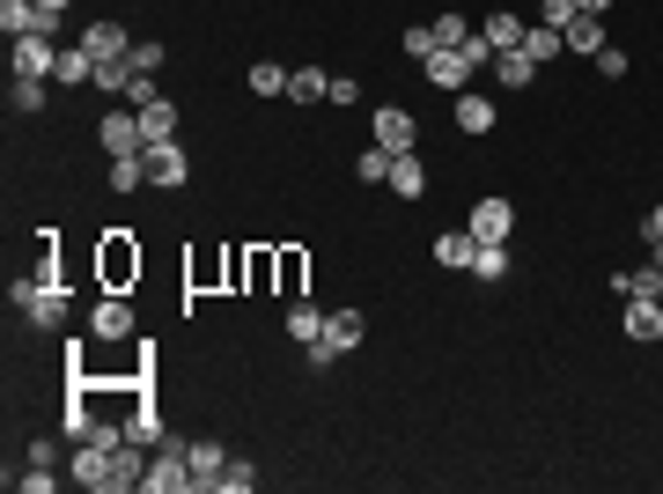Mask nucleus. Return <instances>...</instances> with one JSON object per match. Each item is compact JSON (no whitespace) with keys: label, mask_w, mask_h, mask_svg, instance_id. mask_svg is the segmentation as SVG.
<instances>
[{"label":"nucleus","mask_w":663,"mask_h":494,"mask_svg":"<svg viewBox=\"0 0 663 494\" xmlns=\"http://www.w3.org/2000/svg\"><path fill=\"white\" fill-rule=\"evenodd\" d=\"M81 45L97 52V59H125V52H133V37H125V23H111V15H103V23L81 30Z\"/></svg>","instance_id":"nucleus-16"},{"label":"nucleus","mask_w":663,"mask_h":494,"mask_svg":"<svg viewBox=\"0 0 663 494\" xmlns=\"http://www.w3.org/2000/svg\"><path fill=\"white\" fill-rule=\"evenodd\" d=\"M37 8H52V15H67V8H74V0H37Z\"/></svg>","instance_id":"nucleus-47"},{"label":"nucleus","mask_w":663,"mask_h":494,"mask_svg":"<svg viewBox=\"0 0 663 494\" xmlns=\"http://www.w3.org/2000/svg\"><path fill=\"white\" fill-rule=\"evenodd\" d=\"M523 52H531V59L545 67V59H561V52H567V37H561L553 23H531V30H523Z\"/></svg>","instance_id":"nucleus-28"},{"label":"nucleus","mask_w":663,"mask_h":494,"mask_svg":"<svg viewBox=\"0 0 663 494\" xmlns=\"http://www.w3.org/2000/svg\"><path fill=\"white\" fill-rule=\"evenodd\" d=\"M89 332H97V340H125V332H133V303L103 288V296H97V310H89Z\"/></svg>","instance_id":"nucleus-11"},{"label":"nucleus","mask_w":663,"mask_h":494,"mask_svg":"<svg viewBox=\"0 0 663 494\" xmlns=\"http://www.w3.org/2000/svg\"><path fill=\"white\" fill-rule=\"evenodd\" d=\"M185 177H192V155L177 149V141H155V149H147V185L170 193V185H185Z\"/></svg>","instance_id":"nucleus-10"},{"label":"nucleus","mask_w":663,"mask_h":494,"mask_svg":"<svg viewBox=\"0 0 663 494\" xmlns=\"http://www.w3.org/2000/svg\"><path fill=\"white\" fill-rule=\"evenodd\" d=\"M97 141H103V155H147L141 111H133V103H119V111H103V119H97Z\"/></svg>","instance_id":"nucleus-5"},{"label":"nucleus","mask_w":663,"mask_h":494,"mask_svg":"<svg viewBox=\"0 0 663 494\" xmlns=\"http://www.w3.org/2000/svg\"><path fill=\"white\" fill-rule=\"evenodd\" d=\"M258 487V465H251V458H229V465L214 472V494H251Z\"/></svg>","instance_id":"nucleus-29"},{"label":"nucleus","mask_w":663,"mask_h":494,"mask_svg":"<svg viewBox=\"0 0 663 494\" xmlns=\"http://www.w3.org/2000/svg\"><path fill=\"white\" fill-rule=\"evenodd\" d=\"M163 59H170V52L155 45V37H147V45H133V67H141V75H163Z\"/></svg>","instance_id":"nucleus-39"},{"label":"nucleus","mask_w":663,"mask_h":494,"mask_svg":"<svg viewBox=\"0 0 663 494\" xmlns=\"http://www.w3.org/2000/svg\"><path fill=\"white\" fill-rule=\"evenodd\" d=\"M391 193L398 199H420V193H428V163H420V149L391 155Z\"/></svg>","instance_id":"nucleus-17"},{"label":"nucleus","mask_w":663,"mask_h":494,"mask_svg":"<svg viewBox=\"0 0 663 494\" xmlns=\"http://www.w3.org/2000/svg\"><path fill=\"white\" fill-rule=\"evenodd\" d=\"M457 52H465V59H472V67H479V75H487V67H494V45H487V30H472V37H465V45H457Z\"/></svg>","instance_id":"nucleus-38"},{"label":"nucleus","mask_w":663,"mask_h":494,"mask_svg":"<svg viewBox=\"0 0 663 494\" xmlns=\"http://www.w3.org/2000/svg\"><path fill=\"white\" fill-rule=\"evenodd\" d=\"M52 487H59V472H52V465H30L23 472V494H52Z\"/></svg>","instance_id":"nucleus-43"},{"label":"nucleus","mask_w":663,"mask_h":494,"mask_svg":"<svg viewBox=\"0 0 663 494\" xmlns=\"http://www.w3.org/2000/svg\"><path fill=\"white\" fill-rule=\"evenodd\" d=\"M649 259H656V266H663V244H649Z\"/></svg>","instance_id":"nucleus-48"},{"label":"nucleus","mask_w":663,"mask_h":494,"mask_svg":"<svg viewBox=\"0 0 663 494\" xmlns=\"http://www.w3.org/2000/svg\"><path fill=\"white\" fill-rule=\"evenodd\" d=\"M472 237H479V244H509V229H516V207H509V199H501V193H487V199H479V207H472Z\"/></svg>","instance_id":"nucleus-7"},{"label":"nucleus","mask_w":663,"mask_h":494,"mask_svg":"<svg viewBox=\"0 0 663 494\" xmlns=\"http://www.w3.org/2000/svg\"><path fill=\"white\" fill-rule=\"evenodd\" d=\"M523 30H531L523 15H509V8H494V15H487V45H494V52H516V45H523Z\"/></svg>","instance_id":"nucleus-25"},{"label":"nucleus","mask_w":663,"mask_h":494,"mask_svg":"<svg viewBox=\"0 0 663 494\" xmlns=\"http://www.w3.org/2000/svg\"><path fill=\"white\" fill-rule=\"evenodd\" d=\"M575 8H583V15H605V8H612V0H575Z\"/></svg>","instance_id":"nucleus-46"},{"label":"nucleus","mask_w":663,"mask_h":494,"mask_svg":"<svg viewBox=\"0 0 663 494\" xmlns=\"http://www.w3.org/2000/svg\"><path fill=\"white\" fill-rule=\"evenodd\" d=\"M15 310H23L37 332H59V325H67V288H59L52 273H23V281H15Z\"/></svg>","instance_id":"nucleus-1"},{"label":"nucleus","mask_w":663,"mask_h":494,"mask_svg":"<svg viewBox=\"0 0 663 494\" xmlns=\"http://www.w3.org/2000/svg\"><path fill=\"white\" fill-rule=\"evenodd\" d=\"M185 458H192V487H214V472L229 465V450H221L214 436H199V443H185Z\"/></svg>","instance_id":"nucleus-18"},{"label":"nucleus","mask_w":663,"mask_h":494,"mask_svg":"<svg viewBox=\"0 0 663 494\" xmlns=\"http://www.w3.org/2000/svg\"><path fill=\"white\" fill-rule=\"evenodd\" d=\"M457 133H494V103L465 89V97H457Z\"/></svg>","instance_id":"nucleus-30"},{"label":"nucleus","mask_w":663,"mask_h":494,"mask_svg":"<svg viewBox=\"0 0 663 494\" xmlns=\"http://www.w3.org/2000/svg\"><path fill=\"white\" fill-rule=\"evenodd\" d=\"M641 244H663V207H649V215H641Z\"/></svg>","instance_id":"nucleus-45"},{"label":"nucleus","mask_w":663,"mask_h":494,"mask_svg":"<svg viewBox=\"0 0 663 494\" xmlns=\"http://www.w3.org/2000/svg\"><path fill=\"white\" fill-rule=\"evenodd\" d=\"M318 332H324V310H318L310 296H295V303H288V340H295V347H310Z\"/></svg>","instance_id":"nucleus-20"},{"label":"nucleus","mask_w":663,"mask_h":494,"mask_svg":"<svg viewBox=\"0 0 663 494\" xmlns=\"http://www.w3.org/2000/svg\"><path fill=\"white\" fill-rule=\"evenodd\" d=\"M428 30H435V45H442V52H457V45L472 37V23H465V15H435Z\"/></svg>","instance_id":"nucleus-35"},{"label":"nucleus","mask_w":663,"mask_h":494,"mask_svg":"<svg viewBox=\"0 0 663 494\" xmlns=\"http://www.w3.org/2000/svg\"><path fill=\"white\" fill-rule=\"evenodd\" d=\"M487 75L501 81V89H531V81H539V59L516 45V52H494V67H487Z\"/></svg>","instance_id":"nucleus-13"},{"label":"nucleus","mask_w":663,"mask_h":494,"mask_svg":"<svg viewBox=\"0 0 663 494\" xmlns=\"http://www.w3.org/2000/svg\"><path fill=\"white\" fill-rule=\"evenodd\" d=\"M472 251H479V237H472V229H450V237H435V266L472 273Z\"/></svg>","instance_id":"nucleus-19"},{"label":"nucleus","mask_w":663,"mask_h":494,"mask_svg":"<svg viewBox=\"0 0 663 494\" xmlns=\"http://www.w3.org/2000/svg\"><path fill=\"white\" fill-rule=\"evenodd\" d=\"M125 436H133V443H147V450H155V443H170V436H163V414H155L147 398L133 406V414H125Z\"/></svg>","instance_id":"nucleus-26"},{"label":"nucleus","mask_w":663,"mask_h":494,"mask_svg":"<svg viewBox=\"0 0 663 494\" xmlns=\"http://www.w3.org/2000/svg\"><path fill=\"white\" fill-rule=\"evenodd\" d=\"M472 273L479 281H509V244H479L472 251Z\"/></svg>","instance_id":"nucleus-32"},{"label":"nucleus","mask_w":663,"mask_h":494,"mask_svg":"<svg viewBox=\"0 0 663 494\" xmlns=\"http://www.w3.org/2000/svg\"><path fill=\"white\" fill-rule=\"evenodd\" d=\"M59 89H81V81H97V52L89 45H59V67H52Z\"/></svg>","instance_id":"nucleus-15"},{"label":"nucleus","mask_w":663,"mask_h":494,"mask_svg":"<svg viewBox=\"0 0 663 494\" xmlns=\"http://www.w3.org/2000/svg\"><path fill=\"white\" fill-rule=\"evenodd\" d=\"M251 97H288V75L273 59H251Z\"/></svg>","instance_id":"nucleus-33"},{"label":"nucleus","mask_w":663,"mask_h":494,"mask_svg":"<svg viewBox=\"0 0 663 494\" xmlns=\"http://www.w3.org/2000/svg\"><path fill=\"white\" fill-rule=\"evenodd\" d=\"M141 133H147V149H155V141H177V103L155 97V103L141 111Z\"/></svg>","instance_id":"nucleus-24"},{"label":"nucleus","mask_w":663,"mask_h":494,"mask_svg":"<svg viewBox=\"0 0 663 494\" xmlns=\"http://www.w3.org/2000/svg\"><path fill=\"white\" fill-rule=\"evenodd\" d=\"M141 494H192V458H185V443H155V458H147V480Z\"/></svg>","instance_id":"nucleus-4"},{"label":"nucleus","mask_w":663,"mask_h":494,"mask_svg":"<svg viewBox=\"0 0 663 494\" xmlns=\"http://www.w3.org/2000/svg\"><path fill=\"white\" fill-rule=\"evenodd\" d=\"M273 281H280V296H302V281H310V259L302 251H273Z\"/></svg>","instance_id":"nucleus-23"},{"label":"nucleus","mask_w":663,"mask_h":494,"mask_svg":"<svg viewBox=\"0 0 663 494\" xmlns=\"http://www.w3.org/2000/svg\"><path fill=\"white\" fill-rule=\"evenodd\" d=\"M52 67H59V45H52L45 30L15 37V75H30V81H52Z\"/></svg>","instance_id":"nucleus-8"},{"label":"nucleus","mask_w":663,"mask_h":494,"mask_svg":"<svg viewBox=\"0 0 663 494\" xmlns=\"http://www.w3.org/2000/svg\"><path fill=\"white\" fill-rule=\"evenodd\" d=\"M74 487L111 494V450H103V443H74Z\"/></svg>","instance_id":"nucleus-12"},{"label":"nucleus","mask_w":663,"mask_h":494,"mask_svg":"<svg viewBox=\"0 0 663 494\" xmlns=\"http://www.w3.org/2000/svg\"><path fill=\"white\" fill-rule=\"evenodd\" d=\"M155 97H163V89H155V75H141V67H133V81H125V103H133V111H147Z\"/></svg>","instance_id":"nucleus-36"},{"label":"nucleus","mask_w":663,"mask_h":494,"mask_svg":"<svg viewBox=\"0 0 663 494\" xmlns=\"http://www.w3.org/2000/svg\"><path fill=\"white\" fill-rule=\"evenodd\" d=\"M589 59H597V75H605V81H619V75H627V52H612V45H597Z\"/></svg>","instance_id":"nucleus-40"},{"label":"nucleus","mask_w":663,"mask_h":494,"mask_svg":"<svg viewBox=\"0 0 663 494\" xmlns=\"http://www.w3.org/2000/svg\"><path fill=\"white\" fill-rule=\"evenodd\" d=\"M634 296H656V303H663V266H656V259L634 273Z\"/></svg>","instance_id":"nucleus-42"},{"label":"nucleus","mask_w":663,"mask_h":494,"mask_svg":"<svg viewBox=\"0 0 663 494\" xmlns=\"http://www.w3.org/2000/svg\"><path fill=\"white\" fill-rule=\"evenodd\" d=\"M575 15H583L575 0H545V8H539V23H553V30H567V23H575Z\"/></svg>","instance_id":"nucleus-41"},{"label":"nucleus","mask_w":663,"mask_h":494,"mask_svg":"<svg viewBox=\"0 0 663 494\" xmlns=\"http://www.w3.org/2000/svg\"><path fill=\"white\" fill-rule=\"evenodd\" d=\"M332 97V75H324V67H295L288 75V103H324Z\"/></svg>","instance_id":"nucleus-22"},{"label":"nucleus","mask_w":663,"mask_h":494,"mask_svg":"<svg viewBox=\"0 0 663 494\" xmlns=\"http://www.w3.org/2000/svg\"><path fill=\"white\" fill-rule=\"evenodd\" d=\"M368 340V318L362 310H324V332L310 340V370H332L340 354H354V347Z\"/></svg>","instance_id":"nucleus-2"},{"label":"nucleus","mask_w":663,"mask_h":494,"mask_svg":"<svg viewBox=\"0 0 663 494\" xmlns=\"http://www.w3.org/2000/svg\"><path fill=\"white\" fill-rule=\"evenodd\" d=\"M273 281V251H244V288H266Z\"/></svg>","instance_id":"nucleus-37"},{"label":"nucleus","mask_w":663,"mask_h":494,"mask_svg":"<svg viewBox=\"0 0 663 494\" xmlns=\"http://www.w3.org/2000/svg\"><path fill=\"white\" fill-rule=\"evenodd\" d=\"M368 141H376V149H391V155L420 149V125H413V111H398V103H384V111L368 119Z\"/></svg>","instance_id":"nucleus-6"},{"label":"nucleus","mask_w":663,"mask_h":494,"mask_svg":"<svg viewBox=\"0 0 663 494\" xmlns=\"http://www.w3.org/2000/svg\"><path fill=\"white\" fill-rule=\"evenodd\" d=\"M627 340H663V303L656 296H627Z\"/></svg>","instance_id":"nucleus-14"},{"label":"nucleus","mask_w":663,"mask_h":494,"mask_svg":"<svg viewBox=\"0 0 663 494\" xmlns=\"http://www.w3.org/2000/svg\"><path fill=\"white\" fill-rule=\"evenodd\" d=\"M97 281L111 288V296H125V288L141 281V244H133L125 229H103V244H97Z\"/></svg>","instance_id":"nucleus-3"},{"label":"nucleus","mask_w":663,"mask_h":494,"mask_svg":"<svg viewBox=\"0 0 663 494\" xmlns=\"http://www.w3.org/2000/svg\"><path fill=\"white\" fill-rule=\"evenodd\" d=\"M8 103H15V111H23V119H37V111H45V81L15 75V81H8Z\"/></svg>","instance_id":"nucleus-31"},{"label":"nucleus","mask_w":663,"mask_h":494,"mask_svg":"<svg viewBox=\"0 0 663 494\" xmlns=\"http://www.w3.org/2000/svg\"><path fill=\"white\" fill-rule=\"evenodd\" d=\"M37 23H45V8H37V0H0V30H8V45L30 37Z\"/></svg>","instance_id":"nucleus-21"},{"label":"nucleus","mask_w":663,"mask_h":494,"mask_svg":"<svg viewBox=\"0 0 663 494\" xmlns=\"http://www.w3.org/2000/svg\"><path fill=\"white\" fill-rule=\"evenodd\" d=\"M406 52H413V59H428V52H435V30L413 23V30H406Z\"/></svg>","instance_id":"nucleus-44"},{"label":"nucleus","mask_w":663,"mask_h":494,"mask_svg":"<svg viewBox=\"0 0 663 494\" xmlns=\"http://www.w3.org/2000/svg\"><path fill=\"white\" fill-rule=\"evenodd\" d=\"M420 67H428V81H435V89H450V97H465V81L472 75H479V67H472V59H465V52H428V59H420Z\"/></svg>","instance_id":"nucleus-9"},{"label":"nucleus","mask_w":663,"mask_h":494,"mask_svg":"<svg viewBox=\"0 0 663 494\" xmlns=\"http://www.w3.org/2000/svg\"><path fill=\"white\" fill-rule=\"evenodd\" d=\"M561 37H567V52H583V59H589V52L605 45V15H575V23H567Z\"/></svg>","instance_id":"nucleus-27"},{"label":"nucleus","mask_w":663,"mask_h":494,"mask_svg":"<svg viewBox=\"0 0 663 494\" xmlns=\"http://www.w3.org/2000/svg\"><path fill=\"white\" fill-rule=\"evenodd\" d=\"M354 177H368V185H391V149H376V141H368L362 163H354Z\"/></svg>","instance_id":"nucleus-34"}]
</instances>
